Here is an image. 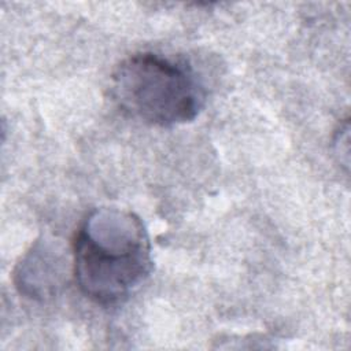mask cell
Returning a JSON list of instances; mask_svg holds the SVG:
<instances>
[{
	"label": "cell",
	"instance_id": "1",
	"mask_svg": "<svg viewBox=\"0 0 351 351\" xmlns=\"http://www.w3.org/2000/svg\"><path fill=\"white\" fill-rule=\"evenodd\" d=\"M149 237L130 211L99 208L78 228L73 271L81 292L101 306L125 302L152 270Z\"/></svg>",
	"mask_w": 351,
	"mask_h": 351
},
{
	"label": "cell",
	"instance_id": "2",
	"mask_svg": "<svg viewBox=\"0 0 351 351\" xmlns=\"http://www.w3.org/2000/svg\"><path fill=\"white\" fill-rule=\"evenodd\" d=\"M110 92L123 114L162 128L193 121L206 103V89L195 70L155 52L123 59L112 71Z\"/></svg>",
	"mask_w": 351,
	"mask_h": 351
}]
</instances>
